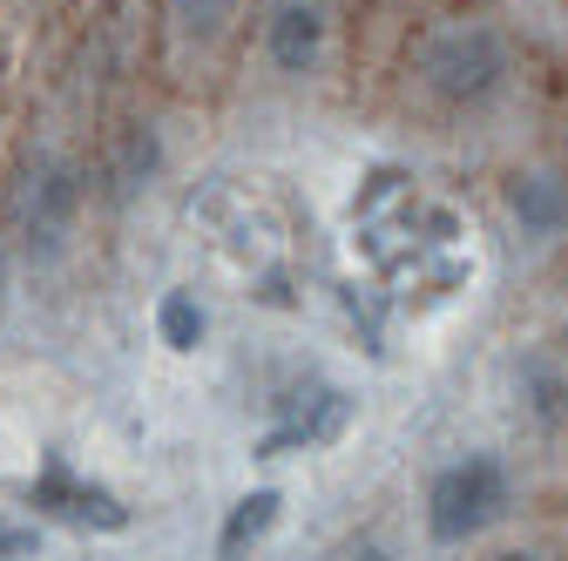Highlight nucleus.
<instances>
[{
    "mask_svg": "<svg viewBox=\"0 0 568 561\" xmlns=\"http://www.w3.org/2000/svg\"><path fill=\"white\" fill-rule=\"evenodd\" d=\"M413 82L426 89V102H440L454 115H474V109H494L515 82V48L508 34L480 21V14H447L419 34L413 48Z\"/></svg>",
    "mask_w": 568,
    "mask_h": 561,
    "instance_id": "f257e3e1",
    "label": "nucleus"
},
{
    "mask_svg": "<svg viewBox=\"0 0 568 561\" xmlns=\"http://www.w3.org/2000/svg\"><path fill=\"white\" fill-rule=\"evenodd\" d=\"M515 508V473L501 453H454L434 480H426V501H419V521H426V541L434 548H467L480 534H494Z\"/></svg>",
    "mask_w": 568,
    "mask_h": 561,
    "instance_id": "f03ea898",
    "label": "nucleus"
},
{
    "mask_svg": "<svg viewBox=\"0 0 568 561\" xmlns=\"http://www.w3.org/2000/svg\"><path fill=\"white\" fill-rule=\"evenodd\" d=\"M21 501L34 508V521H61V528H82V534H122L135 521V508L115 494V487L89 480L68 453H41L34 480L21 487Z\"/></svg>",
    "mask_w": 568,
    "mask_h": 561,
    "instance_id": "7ed1b4c3",
    "label": "nucleus"
},
{
    "mask_svg": "<svg viewBox=\"0 0 568 561\" xmlns=\"http://www.w3.org/2000/svg\"><path fill=\"white\" fill-rule=\"evenodd\" d=\"M271 427L257 434V460H277V453H318V447H338L345 427L359 419V399H352L338 379H298L284 399H271Z\"/></svg>",
    "mask_w": 568,
    "mask_h": 561,
    "instance_id": "20e7f679",
    "label": "nucleus"
},
{
    "mask_svg": "<svg viewBox=\"0 0 568 561\" xmlns=\"http://www.w3.org/2000/svg\"><path fill=\"white\" fill-rule=\"evenodd\" d=\"M75 217H82V170L75 163H34L28 190H21V251L34 264H54L68 251V237H75Z\"/></svg>",
    "mask_w": 568,
    "mask_h": 561,
    "instance_id": "39448f33",
    "label": "nucleus"
},
{
    "mask_svg": "<svg viewBox=\"0 0 568 561\" xmlns=\"http://www.w3.org/2000/svg\"><path fill=\"white\" fill-rule=\"evenodd\" d=\"M332 48V0H271L264 8V61L277 75H318Z\"/></svg>",
    "mask_w": 568,
    "mask_h": 561,
    "instance_id": "423d86ee",
    "label": "nucleus"
},
{
    "mask_svg": "<svg viewBox=\"0 0 568 561\" xmlns=\"http://www.w3.org/2000/svg\"><path fill=\"white\" fill-rule=\"evenodd\" d=\"M501 210H508V224L528 237V244H555L568 237V170L555 163H528L501 183Z\"/></svg>",
    "mask_w": 568,
    "mask_h": 561,
    "instance_id": "0eeeda50",
    "label": "nucleus"
},
{
    "mask_svg": "<svg viewBox=\"0 0 568 561\" xmlns=\"http://www.w3.org/2000/svg\"><path fill=\"white\" fill-rule=\"evenodd\" d=\"M284 521V487H251L224 508V528H217V561H251Z\"/></svg>",
    "mask_w": 568,
    "mask_h": 561,
    "instance_id": "6e6552de",
    "label": "nucleus"
},
{
    "mask_svg": "<svg viewBox=\"0 0 568 561\" xmlns=\"http://www.w3.org/2000/svg\"><path fill=\"white\" fill-rule=\"evenodd\" d=\"M156 338L170 345V353H203V338H210V305L190 292V285H170L156 298Z\"/></svg>",
    "mask_w": 568,
    "mask_h": 561,
    "instance_id": "1a4fd4ad",
    "label": "nucleus"
},
{
    "mask_svg": "<svg viewBox=\"0 0 568 561\" xmlns=\"http://www.w3.org/2000/svg\"><path fill=\"white\" fill-rule=\"evenodd\" d=\"M156 163H163V143H156L150 129H129L122 143H115V163H109V190H115V196H135V190H150Z\"/></svg>",
    "mask_w": 568,
    "mask_h": 561,
    "instance_id": "9d476101",
    "label": "nucleus"
},
{
    "mask_svg": "<svg viewBox=\"0 0 568 561\" xmlns=\"http://www.w3.org/2000/svg\"><path fill=\"white\" fill-rule=\"evenodd\" d=\"M163 8H170V21H176L183 41L210 48V41H224V34H231V21H237L244 0H163Z\"/></svg>",
    "mask_w": 568,
    "mask_h": 561,
    "instance_id": "9b49d317",
    "label": "nucleus"
},
{
    "mask_svg": "<svg viewBox=\"0 0 568 561\" xmlns=\"http://www.w3.org/2000/svg\"><path fill=\"white\" fill-rule=\"evenodd\" d=\"M515 386H521V399H528V412H535V419H555V412H561V399H568V379H561V366H555L548 353H528V359H521V373H515Z\"/></svg>",
    "mask_w": 568,
    "mask_h": 561,
    "instance_id": "f8f14e48",
    "label": "nucleus"
},
{
    "mask_svg": "<svg viewBox=\"0 0 568 561\" xmlns=\"http://www.w3.org/2000/svg\"><path fill=\"white\" fill-rule=\"evenodd\" d=\"M41 548V521H8L0 514V561H28Z\"/></svg>",
    "mask_w": 568,
    "mask_h": 561,
    "instance_id": "ddd939ff",
    "label": "nucleus"
},
{
    "mask_svg": "<svg viewBox=\"0 0 568 561\" xmlns=\"http://www.w3.org/2000/svg\"><path fill=\"white\" fill-rule=\"evenodd\" d=\"M474 561H548L541 548H487V554H474Z\"/></svg>",
    "mask_w": 568,
    "mask_h": 561,
    "instance_id": "4468645a",
    "label": "nucleus"
},
{
    "mask_svg": "<svg viewBox=\"0 0 568 561\" xmlns=\"http://www.w3.org/2000/svg\"><path fill=\"white\" fill-rule=\"evenodd\" d=\"M352 561H386V548L379 541H359V548H352Z\"/></svg>",
    "mask_w": 568,
    "mask_h": 561,
    "instance_id": "2eb2a0df",
    "label": "nucleus"
},
{
    "mask_svg": "<svg viewBox=\"0 0 568 561\" xmlns=\"http://www.w3.org/2000/svg\"><path fill=\"white\" fill-rule=\"evenodd\" d=\"M0 298H8V251H0Z\"/></svg>",
    "mask_w": 568,
    "mask_h": 561,
    "instance_id": "dca6fc26",
    "label": "nucleus"
}]
</instances>
